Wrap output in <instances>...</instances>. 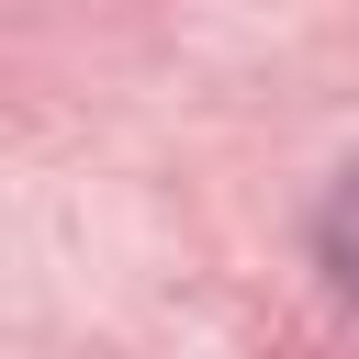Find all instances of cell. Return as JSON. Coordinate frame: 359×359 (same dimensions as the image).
<instances>
[{"label": "cell", "instance_id": "1", "mask_svg": "<svg viewBox=\"0 0 359 359\" xmlns=\"http://www.w3.org/2000/svg\"><path fill=\"white\" fill-rule=\"evenodd\" d=\"M314 247H325V269L359 292V168L337 180V202H325V224H314Z\"/></svg>", "mask_w": 359, "mask_h": 359}]
</instances>
